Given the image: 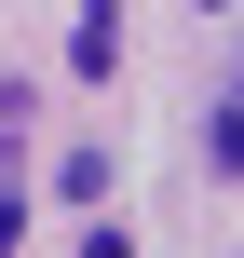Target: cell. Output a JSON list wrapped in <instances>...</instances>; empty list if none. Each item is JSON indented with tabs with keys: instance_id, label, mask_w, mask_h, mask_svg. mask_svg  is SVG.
Segmentation results:
<instances>
[{
	"instance_id": "obj_2",
	"label": "cell",
	"mask_w": 244,
	"mask_h": 258,
	"mask_svg": "<svg viewBox=\"0 0 244 258\" xmlns=\"http://www.w3.org/2000/svg\"><path fill=\"white\" fill-rule=\"evenodd\" d=\"M204 150H217V177H244V109H217V122H204Z\"/></svg>"
},
{
	"instance_id": "obj_1",
	"label": "cell",
	"mask_w": 244,
	"mask_h": 258,
	"mask_svg": "<svg viewBox=\"0 0 244 258\" xmlns=\"http://www.w3.org/2000/svg\"><path fill=\"white\" fill-rule=\"evenodd\" d=\"M109 54H122V14H109V0H95V14H82V27H68V68H82V82H109Z\"/></svg>"
}]
</instances>
